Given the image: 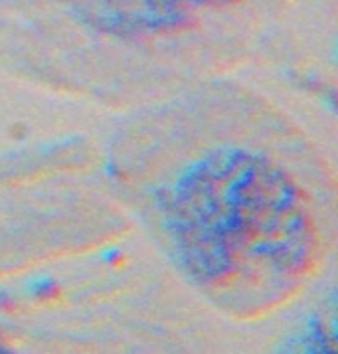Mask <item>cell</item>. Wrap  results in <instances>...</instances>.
<instances>
[{
  "mask_svg": "<svg viewBox=\"0 0 338 354\" xmlns=\"http://www.w3.org/2000/svg\"><path fill=\"white\" fill-rule=\"evenodd\" d=\"M153 198L184 271L225 309L265 311L317 266L323 240L307 186L259 145L200 147Z\"/></svg>",
  "mask_w": 338,
  "mask_h": 354,
  "instance_id": "6da1fadb",
  "label": "cell"
}]
</instances>
